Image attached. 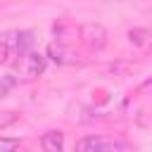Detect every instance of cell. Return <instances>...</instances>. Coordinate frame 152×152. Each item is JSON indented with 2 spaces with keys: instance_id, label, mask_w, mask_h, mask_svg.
<instances>
[{
  "instance_id": "1",
  "label": "cell",
  "mask_w": 152,
  "mask_h": 152,
  "mask_svg": "<svg viewBox=\"0 0 152 152\" xmlns=\"http://www.w3.org/2000/svg\"><path fill=\"white\" fill-rule=\"evenodd\" d=\"M133 147L121 138L109 135H83L76 142V152H131Z\"/></svg>"
},
{
  "instance_id": "2",
  "label": "cell",
  "mask_w": 152,
  "mask_h": 152,
  "mask_svg": "<svg viewBox=\"0 0 152 152\" xmlns=\"http://www.w3.org/2000/svg\"><path fill=\"white\" fill-rule=\"evenodd\" d=\"M45 66H48V57L40 52H33V50L17 59V69H19L21 81H36L38 76H43Z\"/></svg>"
},
{
  "instance_id": "3",
  "label": "cell",
  "mask_w": 152,
  "mask_h": 152,
  "mask_svg": "<svg viewBox=\"0 0 152 152\" xmlns=\"http://www.w3.org/2000/svg\"><path fill=\"white\" fill-rule=\"evenodd\" d=\"M81 40L86 43L88 50L100 52V50H104V45H107V31H104L102 24H97V21H88V24L81 26Z\"/></svg>"
},
{
  "instance_id": "4",
  "label": "cell",
  "mask_w": 152,
  "mask_h": 152,
  "mask_svg": "<svg viewBox=\"0 0 152 152\" xmlns=\"http://www.w3.org/2000/svg\"><path fill=\"white\" fill-rule=\"evenodd\" d=\"M40 147H43V152H62V147H64V133L57 131V128L45 131L40 135Z\"/></svg>"
},
{
  "instance_id": "5",
  "label": "cell",
  "mask_w": 152,
  "mask_h": 152,
  "mask_svg": "<svg viewBox=\"0 0 152 152\" xmlns=\"http://www.w3.org/2000/svg\"><path fill=\"white\" fill-rule=\"evenodd\" d=\"M48 57L57 64H74L76 62V55L69 48H64L62 43H50L48 45Z\"/></svg>"
},
{
  "instance_id": "6",
  "label": "cell",
  "mask_w": 152,
  "mask_h": 152,
  "mask_svg": "<svg viewBox=\"0 0 152 152\" xmlns=\"http://www.w3.org/2000/svg\"><path fill=\"white\" fill-rule=\"evenodd\" d=\"M128 40H131L133 45H138V48H147V43H150V31H147V28H131V31H128Z\"/></svg>"
},
{
  "instance_id": "7",
  "label": "cell",
  "mask_w": 152,
  "mask_h": 152,
  "mask_svg": "<svg viewBox=\"0 0 152 152\" xmlns=\"http://www.w3.org/2000/svg\"><path fill=\"white\" fill-rule=\"evenodd\" d=\"M21 142L17 138H0V152H19Z\"/></svg>"
},
{
  "instance_id": "8",
  "label": "cell",
  "mask_w": 152,
  "mask_h": 152,
  "mask_svg": "<svg viewBox=\"0 0 152 152\" xmlns=\"http://www.w3.org/2000/svg\"><path fill=\"white\" fill-rule=\"evenodd\" d=\"M14 83H17V76H12V74L2 76V78H0V97H5V95H7V90H10Z\"/></svg>"
}]
</instances>
